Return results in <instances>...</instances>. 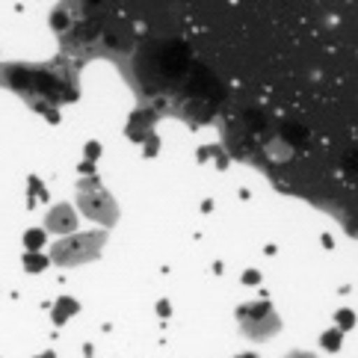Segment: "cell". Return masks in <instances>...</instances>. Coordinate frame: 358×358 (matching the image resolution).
Listing matches in <instances>:
<instances>
[{
  "label": "cell",
  "instance_id": "1",
  "mask_svg": "<svg viewBox=\"0 0 358 358\" xmlns=\"http://www.w3.org/2000/svg\"><path fill=\"white\" fill-rule=\"evenodd\" d=\"M101 243H104V234H83V237H74V240H62L54 246V261L57 264L89 261L101 252Z\"/></svg>",
  "mask_w": 358,
  "mask_h": 358
},
{
  "label": "cell",
  "instance_id": "6",
  "mask_svg": "<svg viewBox=\"0 0 358 358\" xmlns=\"http://www.w3.org/2000/svg\"><path fill=\"white\" fill-rule=\"evenodd\" d=\"M290 358H311V355H299V352H296V355H290Z\"/></svg>",
  "mask_w": 358,
  "mask_h": 358
},
{
  "label": "cell",
  "instance_id": "5",
  "mask_svg": "<svg viewBox=\"0 0 358 358\" xmlns=\"http://www.w3.org/2000/svg\"><path fill=\"white\" fill-rule=\"evenodd\" d=\"M39 240H42V231H30V234H27V243H30V246H36Z\"/></svg>",
  "mask_w": 358,
  "mask_h": 358
},
{
  "label": "cell",
  "instance_id": "3",
  "mask_svg": "<svg viewBox=\"0 0 358 358\" xmlns=\"http://www.w3.org/2000/svg\"><path fill=\"white\" fill-rule=\"evenodd\" d=\"M48 228H50V231H71V228H74V213H71L69 204H59V208L50 210Z\"/></svg>",
  "mask_w": 358,
  "mask_h": 358
},
{
  "label": "cell",
  "instance_id": "2",
  "mask_svg": "<svg viewBox=\"0 0 358 358\" xmlns=\"http://www.w3.org/2000/svg\"><path fill=\"white\" fill-rule=\"evenodd\" d=\"M80 208H83L89 216H98V220H104L107 225L116 222V208H113V199H107L104 193H101L95 201L86 199V196H80Z\"/></svg>",
  "mask_w": 358,
  "mask_h": 358
},
{
  "label": "cell",
  "instance_id": "4",
  "mask_svg": "<svg viewBox=\"0 0 358 358\" xmlns=\"http://www.w3.org/2000/svg\"><path fill=\"white\" fill-rule=\"evenodd\" d=\"M48 261L45 258H33V255H27V266H30V270H39V266H45Z\"/></svg>",
  "mask_w": 358,
  "mask_h": 358
}]
</instances>
